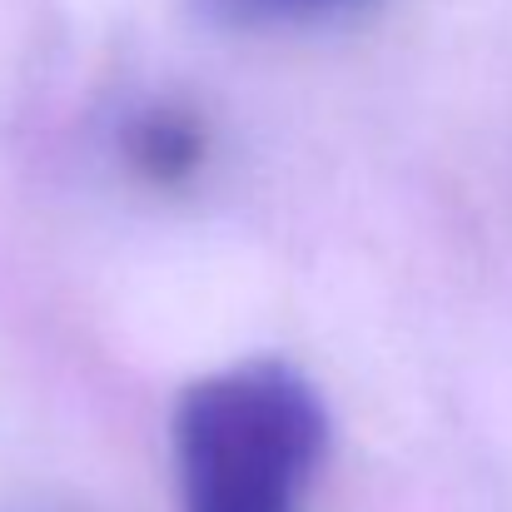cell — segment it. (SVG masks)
<instances>
[{
  "mask_svg": "<svg viewBox=\"0 0 512 512\" xmlns=\"http://www.w3.org/2000/svg\"><path fill=\"white\" fill-rule=\"evenodd\" d=\"M170 443L179 512H304L329 408L294 363L254 358L179 393Z\"/></svg>",
  "mask_w": 512,
  "mask_h": 512,
  "instance_id": "obj_1",
  "label": "cell"
},
{
  "mask_svg": "<svg viewBox=\"0 0 512 512\" xmlns=\"http://www.w3.org/2000/svg\"><path fill=\"white\" fill-rule=\"evenodd\" d=\"M353 5L363 0H194V10L224 30H294V25L334 20Z\"/></svg>",
  "mask_w": 512,
  "mask_h": 512,
  "instance_id": "obj_3",
  "label": "cell"
},
{
  "mask_svg": "<svg viewBox=\"0 0 512 512\" xmlns=\"http://www.w3.org/2000/svg\"><path fill=\"white\" fill-rule=\"evenodd\" d=\"M120 145H125L130 170H140L155 184H179V179H189L199 170V160H204L199 120L174 110V105H150V110L130 115L125 130H120Z\"/></svg>",
  "mask_w": 512,
  "mask_h": 512,
  "instance_id": "obj_2",
  "label": "cell"
}]
</instances>
